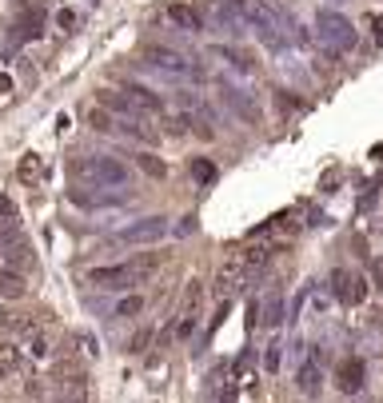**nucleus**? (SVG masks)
<instances>
[{"label":"nucleus","mask_w":383,"mask_h":403,"mask_svg":"<svg viewBox=\"0 0 383 403\" xmlns=\"http://www.w3.org/2000/svg\"><path fill=\"white\" fill-rule=\"evenodd\" d=\"M232 12L239 17V24H248L268 49H284V36L296 28L291 20H284L268 0H232Z\"/></svg>","instance_id":"1"},{"label":"nucleus","mask_w":383,"mask_h":403,"mask_svg":"<svg viewBox=\"0 0 383 403\" xmlns=\"http://www.w3.org/2000/svg\"><path fill=\"white\" fill-rule=\"evenodd\" d=\"M212 56H220L223 65H232L236 72H255V65H252V60H248V56H244L239 49H223V44H216V49H212Z\"/></svg>","instance_id":"18"},{"label":"nucleus","mask_w":383,"mask_h":403,"mask_svg":"<svg viewBox=\"0 0 383 403\" xmlns=\"http://www.w3.org/2000/svg\"><path fill=\"white\" fill-rule=\"evenodd\" d=\"M196 176H200V180H204V184H207V180L216 176V168H212V164H204V160H200V164H196Z\"/></svg>","instance_id":"32"},{"label":"nucleus","mask_w":383,"mask_h":403,"mask_svg":"<svg viewBox=\"0 0 383 403\" xmlns=\"http://www.w3.org/2000/svg\"><path fill=\"white\" fill-rule=\"evenodd\" d=\"M0 259H4L8 272H20V275L32 268V243H28V236H24L16 224L0 228Z\"/></svg>","instance_id":"4"},{"label":"nucleus","mask_w":383,"mask_h":403,"mask_svg":"<svg viewBox=\"0 0 383 403\" xmlns=\"http://www.w3.org/2000/svg\"><path fill=\"white\" fill-rule=\"evenodd\" d=\"M16 368H20V352H16L12 343H4V348H0V379H8Z\"/></svg>","instance_id":"24"},{"label":"nucleus","mask_w":383,"mask_h":403,"mask_svg":"<svg viewBox=\"0 0 383 403\" xmlns=\"http://www.w3.org/2000/svg\"><path fill=\"white\" fill-rule=\"evenodd\" d=\"M375 40H380V44H383V20H380V24H375Z\"/></svg>","instance_id":"36"},{"label":"nucleus","mask_w":383,"mask_h":403,"mask_svg":"<svg viewBox=\"0 0 383 403\" xmlns=\"http://www.w3.org/2000/svg\"><path fill=\"white\" fill-rule=\"evenodd\" d=\"M0 295H4V300H20V295H24V275L0 268Z\"/></svg>","instance_id":"17"},{"label":"nucleus","mask_w":383,"mask_h":403,"mask_svg":"<svg viewBox=\"0 0 383 403\" xmlns=\"http://www.w3.org/2000/svg\"><path fill=\"white\" fill-rule=\"evenodd\" d=\"M296 387H300L303 395H316V391H319V359H316V355H312V359H303V363H300Z\"/></svg>","instance_id":"16"},{"label":"nucleus","mask_w":383,"mask_h":403,"mask_svg":"<svg viewBox=\"0 0 383 403\" xmlns=\"http://www.w3.org/2000/svg\"><path fill=\"white\" fill-rule=\"evenodd\" d=\"M335 384L343 387V391H359V387H364V359H359V355L339 359V368H335Z\"/></svg>","instance_id":"11"},{"label":"nucleus","mask_w":383,"mask_h":403,"mask_svg":"<svg viewBox=\"0 0 383 403\" xmlns=\"http://www.w3.org/2000/svg\"><path fill=\"white\" fill-rule=\"evenodd\" d=\"M124 100L136 108V112H160V108H164V100H160L156 92H148L144 84H128V88H124Z\"/></svg>","instance_id":"13"},{"label":"nucleus","mask_w":383,"mask_h":403,"mask_svg":"<svg viewBox=\"0 0 383 403\" xmlns=\"http://www.w3.org/2000/svg\"><path fill=\"white\" fill-rule=\"evenodd\" d=\"M160 268V256H136L128 259V264H112V268H92L88 272V280H92L96 288H132V284H140V280H148V275Z\"/></svg>","instance_id":"2"},{"label":"nucleus","mask_w":383,"mask_h":403,"mask_svg":"<svg viewBox=\"0 0 383 403\" xmlns=\"http://www.w3.org/2000/svg\"><path fill=\"white\" fill-rule=\"evenodd\" d=\"M332 291H335L339 304L359 307V304H364V295H367V284H364V275L348 272V268H335V272H332Z\"/></svg>","instance_id":"8"},{"label":"nucleus","mask_w":383,"mask_h":403,"mask_svg":"<svg viewBox=\"0 0 383 403\" xmlns=\"http://www.w3.org/2000/svg\"><path fill=\"white\" fill-rule=\"evenodd\" d=\"M72 204H80V208H112V204H120L124 200V192H84V188H76V192L68 196Z\"/></svg>","instance_id":"14"},{"label":"nucleus","mask_w":383,"mask_h":403,"mask_svg":"<svg viewBox=\"0 0 383 403\" xmlns=\"http://www.w3.org/2000/svg\"><path fill=\"white\" fill-rule=\"evenodd\" d=\"M140 311H144L140 295H124V300L116 304V316H120V320H132V316H140Z\"/></svg>","instance_id":"28"},{"label":"nucleus","mask_w":383,"mask_h":403,"mask_svg":"<svg viewBox=\"0 0 383 403\" xmlns=\"http://www.w3.org/2000/svg\"><path fill=\"white\" fill-rule=\"evenodd\" d=\"M88 120H92V128H96V132H112V116H108V108H92V112H88Z\"/></svg>","instance_id":"29"},{"label":"nucleus","mask_w":383,"mask_h":403,"mask_svg":"<svg viewBox=\"0 0 383 403\" xmlns=\"http://www.w3.org/2000/svg\"><path fill=\"white\" fill-rule=\"evenodd\" d=\"M168 20L180 24L184 33H200V28H204V17H200L192 4H168Z\"/></svg>","instance_id":"15"},{"label":"nucleus","mask_w":383,"mask_h":403,"mask_svg":"<svg viewBox=\"0 0 383 403\" xmlns=\"http://www.w3.org/2000/svg\"><path fill=\"white\" fill-rule=\"evenodd\" d=\"M168 236V216H140L136 224L116 232V243H156Z\"/></svg>","instance_id":"7"},{"label":"nucleus","mask_w":383,"mask_h":403,"mask_svg":"<svg viewBox=\"0 0 383 403\" xmlns=\"http://www.w3.org/2000/svg\"><path fill=\"white\" fill-rule=\"evenodd\" d=\"M20 180H24V184H40V180H44L40 156H24V160H20Z\"/></svg>","instance_id":"23"},{"label":"nucleus","mask_w":383,"mask_h":403,"mask_svg":"<svg viewBox=\"0 0 383 403\" xmlns=\"http://www.w3.org/2000/svg\"><path fill=\"white\" fill-rule=\"evenodd\" d=\"M80 348H84L88 355H96V352H100V343H96L92 336H80Z\"/></svg>","instance_id":"33"},{"label":"nucleus","mask_w":383,"mask_h":403,"mask_svg":"<svg viewBox=\"0 0 383 403\" xmlns=\"http://www.w3.org/2000/svg\"><path fill=\"white\" fill-rule=\"evenodd\" d=\"M244 288H248V272H244V264L232 256V259H228V264L220 268V272H216V295L232 304V300H236Z\"/></svg>","instance_id":"9"},{"label":"nucleus","mask_w":383,"mask_h":403,"mask_svg":"<svg viewBox=\"0 0 383 403\" xmlns=\"http://www.w3.org/2000/svg\"><path fill=\"white\" fill-rule=\"evenodd\" d=\"M40 28H44V17H40V12H24L20 24H16V40H36Z\"/></svg>","instance_id":"20"},{"label":"nucleus","mask_w":383,"mask_h":403,"mask_svg":"<svg viewBox=\"0 0 383 403\" xmlns=\"http://www.w3.org/2000/svg\"><path fill=\"white\" fill-rule=\"evenodd\" d=\"M220 100L239 116V120H244V124H259V104H255V100L244 92V88H236V84L223 80V84H220Z\"/></svg>","instance_id":"10"},{"label":"nucleus","mask_w":383,"mask_h":403,"mask_svg":"<svg viewBox=\"0 0 383 403\" xmlns=\"http://www.w3.org/2000/svg\"><path fill=\"white\" fill-rule=\"evenodd\" d=\"M280 359H284V343H280V339H271L268 352H264V371L275 375V371H280Z\"/></svg>","instance_id":"26"},{"label":"nucleus","mask_w":383,"mask_h":403,"mask_svg":"<svg viewBox=\"0 0 383 403\" xmlns=\"http://www.w3.org/2000/svg\"><path fill=\"white\" fill-rule=\"evenodd\" d=\"M28 352L36 355V359H44V355L52 352V339H48V332H40V327L32 332V336H28Z\"/></svg>","instance_id":"27"},{"label":"nucleus","mask_w":383,"mask_h":403,"mask_svg":"<svg viewBox=\"0 0 383 403\" xmlns=\"http://www.w3.org/2000/svg\"><path fill=\"white\" fill-rule=\"evenodd\" d=\"M136 164L144 168V176H152V180H164V176H168V164L160 160V156H152V152H140V156H136Z\"/></svg>","instance_id":"22"},{"label":"nucleus","mask_w":383,"mask_h":403,"mask_svg":"<svg viewBox=\"0 0 383 403\" xmlns=\"http://www.w3.org/2000/svg\"><path fill=\"white\" fill-rule=\"evenodd\" d=\"M76 172L84 180H92L96 188H120L128 180V168L120 160H112V156H84L76 164Z\"/></svg>","instance_id":"6"},{"label":"nucleus","mask_w":383,"mask_h":403,"mask_svg":"<svg viewBox=\"0 0 383 403\" xmlns=\"http://www.w3.org/2000/svg\"><path fill=\"white\" fill-rule=\"evenodd\" d=\"M316 36L319 44H327L335 52H348L355 49V28H351V20L343 12H332V8H319L316 12Z\"/></svg>","instance_id":"3"},{"label":"nucleus","mask_w":383,"mask_h":403,"mask_svg":"<svg viewBox=\"0 0 383 403\" xmlns=\"http://www.w3.org/2000/svg\"><path fill=\"white\" fill-rule=\"evenodd\" d=\"M280 320H284V295H280V291H271V295H268V304L259 307V323L275 327Z\"/></svg>","instance_id":"19"},{"label":"nucleus","mask_w":383,"mask_h":403,"mask_svg":"<svg viewBox=\"0 0 383 403\" xmlns=\"http://www.w3.org/2000/svg\"><path fill=\"white\" fill-rule=\"evenodd\" d=\"M8 92H12V76H4V72H0V96H8Z\"/></svg>","instance_id":"35"},{"label":"nucleus","mask_w":383,"mask_h":403,"mask_svg":"<svg viewBox=\"0 0 383 403\" xmlns=\"http://www.w3.org/2000/svg\"><path fill=\"white\" fill-rule=\"evenodd\" d=\"M248 323H252V327L259 323V300H252V304H248Z\"/></svg>","instance_id":"34"},{"label":"nucleus","mask_w":383,"mask_h":403,"mask_svg":"<svg viewBox=\"0 0 383 403\" xmlns=\"http://www.w3.org/2000/svg\"><path fill=\"white\" fill-rule=\"evenodd\" d=\"M212 17H216V24H220V28H228V33H239V17L232 12V4L212 0Z\"/></svg>","instance_id":"21"},{"label":"nucleus","mask_w":383,"mask_h":403,"mask_svg":"<svg viewBox=\"0 0 383 403\" xmlns=\"http://www.w3.org/2000/svg\"><path fill=\"white\" fill-rule=\"evenodd\" d=\"M112 128H120L124 136H132V140H140V144H152L156 140V132L148 128L140 120V112H120L116 120H112Z\"/></svg>","instance_id":"12"},{"label":"nucleus","mask_w":383,"mask_h":403,"mask_svg":"<svg viewBox=\"0 0 383 403\" xmlns=\"http://www.w3.org/2000/svg\"><path fill=\"white\" fill-rule=\"evenodd\" d=\"M148 343H152V327H140V332H132V339H128V355H144L148 352Z\"/></svg>","instance_id":"25"},{"label":"nucleus","mask_w":383,"mask_h":403,"mask_svg":"<svg viewBox=\"0 0 383 403\" xmlns=\"http://www.w3.org/2000/svg\"><path fill=\"white\" fill-rule=\"evenodd\" d=\"M140 56H144V65H148V68H156V72H164V76H176V80H184V76H200V65H192L188 56L164 49V44H148Z\"/></svg>","instance_id":"5"},{"label":"nucleus","mask_w":383,"mask_h":403,"mask_svg":"<svg viewBox=\"0 0 383 403\" xmlns=\"http://www.w3.org/2000/svg\"><path fill=\"white\" fill-rule=\"evenodd\" d=\"M0 216H4L8 224H12V220H16V204H12V200H8V196H0Z\"/></svg>","instance_id":"31"},{"label":"nucleus","mask_w":383,"mask_h":403,"mask_svg":"<svg viewBox=\"0 0 383 403\" xmlns=\"http://www.w3.org/2000/svg\"><path fill=\"white\" fill-rule=\"evenodd\" d=\"M196 323H200V316H184V320H180V327H176V336L188 339L192 332H196Z\"/></svg>","instance_id":"30"}]
</instances>
